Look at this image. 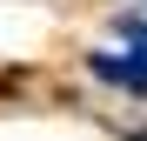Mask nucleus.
Listing matches in <instances>:
<instances>
[{"instance_id":"nucleus-1","label":"nucleus","mask_w":147,"mask_h":141,"mask_svg":"<svg viewBox=\"0 0 147 141\" xmlns=\"http://www.w3.org/2000/svg\"><path fill=\"white\" fill-rule=\"evenodd\" d=\"M94 74L120 81V87H147V47H127V54H94Z\"/></svg>"}]
</instances>
